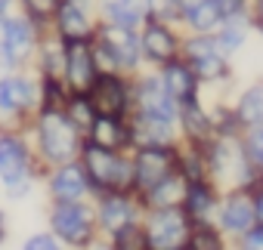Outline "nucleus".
Listing matches in <instances>:
<instances>
[{
	"instance_id": "obj_1",
	"label": "nucleus",
	"mask_w": 263,
	"mask_h": 250,
	"mask_svg": "<svg viewBox=\"0 0 263 250\" xmlns=\"http://www.w3.org/2000/svg\"><path fill=\"white\" fill-rule=\"evenodd\" d=\"M84 173L90 185L102 192H130L134 189V164L118 158V152L102 145H84Z\"/></svg>"
},
{
	"instance_id": "obj_2",
	"label": "nucleus",
	"mask_w": 263,
	"mask_h": 250,
	"mask_svg": "<svg viewBox=\"0 0 263 250\" xmlns=\"http://www.w3.org/2000/svg\"><path fill=\"white\" fill-rule=\"evenodd\" d=\"M37 139H41V152L53 164L71 161L74 152H78V127L68 120V114L62 108H41Z\"/></svg>"
},
{
	"instance_id": "obj_3",
	"label": "nucleus",
	"mask_w": 263,
	"mask_h": 250,
	"mask_svg": "<svg viewBox=\"0 0 263 250\" xmlns=\"http://www.w3.org/2000/svg\"><path fill=\"white\" fill-rule=\"evenodd\" d=\"M93 62L102 71L137 68V62H140V40L134 37V28H121V25L102 28L99 44L93 47Z\"/></svg>"
},
{
	"instance_id": "obj_4",
	"label": "nucleus",
	"mask_w": 263,
	"mask_h": 250,
	"mask_svg": "<svg viewBox=\"0 0 263 250\" xmlns=\"http://www.w3.org/2000/svg\"><path fill=\"white\" fill-rule=\"evenodd\" d=\"M143 232H146V247L177 250V247H186L189 241V219L177 207H158L149 216V225Z\"/></svg>"
},
{
	"instance_id": "obj_5",
	"label": "nucleus",
	"mask_w": 263,
	"mask_h": 250,
	"mask_svg": "<svg viewBox=\"0 0 263 250\" xmlns=\"http://www.w3.org/2000/svg\"><path fill=\"white\" fill-rule=\"evenodd\" d=\"M34 50V19H4V40H0V68H19Z\"/></svg>"
},
{
	"instance_id": "obj_6",
	"label": "nucleus",
	"mask_w": 263,
	"mask_h": 250,
	"mask_svg": "<svg viewBox=\"0 0 263 250\" xmlns=\"http://www.w3.org/2000/svg\"><path fill=\"white\" fill-rule=\"evenodd\" d=\"M0 179L16 198L28 192V149L19 136L10 133L0 136Z\"/></svg>"
},
{
	"instance_id": "obj_7",
	"label": "nucleus",
	"mask_w": 263,
	"mask_h": 250,
	"mask_svg": "<svg viewBox=\"0 0 263 250\" xmlns=\"http://www.w3.org/2000/svg\"><path fill=\"white\" fill-rule=\"evenodd\" d=\"M174 164H177V155L171 145H146L134 161V189L146 195L152 185H158L174 173Z\"/></svg>"
},
{
	"instance_id": "obj_8",
	"label": "nucleus",
	"mask_w": 263,
	"mask_h": 250,
	"mask_svg": "<svg viewBox=\"0 0 263 250\" xmlns=\"http://www.w3.org/2000/svg\"><path fill=\"white\" fill-rule=\"evenodd\" d=\"M50 222H53L56 238H62L68 244H84L93 232V213L78 201H56Z\"/></svg>"
},
{
	"instance_id": "obj_9",
	"label": "nucleus",
	"mask_w": 263,
	"mask_h": 250,
	"mask_svg": "<svg viewBox=\"0 0 263 250\" xmlns=\"http://www.w3.org/2000/svg\"><path fill=\"white\" fill-rule=\"evenodd\" d=\"M87 99L93 105L96 114H108V117H121L127 111V84L115 74V71H102L93 77Z\"/></svg>"
},
{
	"instance_id": "obj_10",
	"label": "nucleus",
	"mask_w": 263,
	"mask_h": 250,
	"mask_svg": "<svg viewBox=\"0 0 263 250\" xmlns=\"http://www.w3.org/2000/svg\"><path fill=\"white\" fill-rule=\"evenodd\" d=\"M96 62H93V47L90 40H65V77L74 93H87L93 77H96Z\"/></svg>"
},
{
	"instance_id": "obj_11",
	"label": "nucleus",
	"mask_w": 263,
	"mask_h": 250,
	"mask_svg": "<svg viewBox=\"0 0 263 250\" xmlns=\"http://www.w3.org/2000/svg\"><path fill=\"white\" fill-rule=\"evenodd\" d=\"M137 108H140L143 117H152V120H161V123H174V117H177V99L164 90V84L158 77L140 80Z\"/></svg>"
},
{
	"instance_id": "obj_12",
	"label": "nucleus",
	"mask_w": 263,
	"mask_h": 250,
	"mask_svg": "<svg viewBox=\"0 0 263 250\" xmlns=\"http://www.w3.org/2000/svg\"><path fill=\"white\" fill-rule=\"evenodd\" d=\"M186 56H189V68L198 80H220L226 74V59H223L217 40H211V37H192L186 44Z\"/></svg>"
},
{
	"instance_id": "obj_13",
	"label": "nucleus",
	"mask_w": 263,
	"mask_h": 250,
	"mask_svg": "<svg viewBox=\"0 0 263 250\" xmlns=\"http://www.w3.org/2000/svg\"><path fill=\"white\" fill-rule=\"evenodd\" d=\"M56 28L65 40H90L93 34V25H90V16L87 10L78 4V0H59L56 7Z\"/></svg>"
},
{
	"instance_id": "obj_14",
	"label": "nucleus",
	"mask_w": 263,
	"mask_h": 250,
	"mask_svg": "<svg viewBox=\"0 0 263 250\" xmlns=\"http://www.w3.org/2000/svg\"><path fill=\"white\" fill-rule=\"evenodd\" d=\"M140 47L146 50L149 59H155V62H161V65L177 56V37H174V31H171L164 22H158V19H149V22H146V31H143Z\"/></svg>"
},
{
	"instance_id": "obj_15",
	"label": "nucleus",
	"mask_w": 263,
	"mask_h": 250,
	"mask_svg": "<svg viewBox=\"0 0 263 250\" xmlns=\"http://www.w3.org/2000/svg\"><path fill=\"white\" fill-rule=\"evenodd\" d=\"M87 189H90V179H87L84 167L68 164V161L59 164V170H56L53 179H50V192H53L56 201H78Z\"/></svg>"
},
{
	"instance_id": "obj_16",
	"label": "nucleus",
	"mask_w": 263,
	"mask_h": 250,
	"mask_svg": "<svg viewBox=\"0 0 263 250\" xmlns=\"http://www.w3.org/2000/svg\"><path fill=\"white\" fill-rule=\"evenodd\" d=\"M37 93H34V84L13 74V77H4L0 80V108L10 111V114H22L34 105Z\"/></svg>"
},
{
	"instance_id": "obj_17",
	"label": "nucleus",
	"mask_w": 263,
	"mask_h": 250,
	"mask_svg": "<svg viewBox=\"0 0 263 250\" xmlns=\"http://www.w3.org/2000/svg\"><path fill=\"white\" fill-rule=\"evenodd\" d=\"M90 142L93 145H102V149H124L130 142V130L124 127L121 117H108V114H96L93 123H90Z\"/></svg>"
},
{
	"instance_id": "obj_18",
	"label": "nucleus",
	"mask_w": 263,
	"mask_h": 250,
	"mask_svg": "<svg viewBox=\"0 0 263 250\" xmlns=\"http://www.w3.org/2000/svg\"><path fill=\"white\" fill-rule=\"evenodd\" d=\"M220 222L226 232H245L254 225V201L248 192H232L220 210Z\"/></svg>"
},
{
	"instance_id": "obj_19",
	"label": "nucleus",
	"mask_w": 263,
	"mask_h": 250,
	"mask_svg": "<svg viewBox=\"0 0 263 250\" xmlns=\"http://www.w3.org/2000/svg\"><path fill=\"white\" fill-rule=\"evenodd\" d=\"M164 90L177 99V102H186V99H195V84L198 77L192 74L189 65H180V62H164V77H161Z\"/></svg>"
},
{
	"instance_id": "obj_20",
	"label": "nucleus",
	"mask_w": 263,
	"mask_h": 250,
	"mask_svg": "<svg viewBox=\"0 0 263 250\" xmlns=\"http://www.w3.org/2000/svg\"><path fill=\"white\" fill-rule=\"evenodd\" d=\"M134 204H130L127 198H124V192H111V195H105L102 198V204H99V222L108 228V232H118V228H124L127 222H134Z\"/></svg>"
},
{
	"instance_id": "obj_21",
	"label": "nucleus",
	"mask_w": 263,
	"mask_h": 250,
	"mask_svg": "<svg viewBox=\"0 0 263 250\" xmlns=\"http://www.w3.org/2000/svg\"><path fill=\"white\" fill-rule=\"evenodd\" d=\"M180 16L198 31H211L220 22V13H217L214 0H180Z\"/></svg>"
},
{
	"instance_id": "obj_22",
	"label": "nucleus",
	"mask_w": 263,
	"mask_h": 250,
	"mask_svg": "<svg viewBox=\"0 0 263 250\" xmlns=\"http://www.w3.org/2000/svg\"><path fill=\"white\" fill-rule=\"evenodd\" d=\"M105 19L121 28H137L143 19V4L140 0H108L105 4Z\"/></svg>"
},
{
	"instance_id": "obj_23",
	"label": "nucleus",
	"mask_w": 263,
	"mask_h": 250,
	"mask_svg": "<svg viewBox=\"0 0 263 250\" xmlns=\"http://www.w3.org/2000/svg\"><path fill=\"white\" fill-rule=\"evenodd\" d=\"M183 201H186V213H189L192 219H198V222H204V219L211 216V210H214V192H211L204 182H198V179L186 189Z\"/></svg>"
},
{
	"instance_id": "obj_24",
	"label": "nucleus",
	"mask_w": 263,
	"mask_h": 250,
	"mask_svg": "<svg viewBox=\"0 0 263 250\" xmlns=\"http://www.w3.org/2000/svg\"><path fill=\"white\" fill-rule=\"evenodd\" d=\"M235 114L248 127H263V87H251L248 93H241Z\"/></svg>"
},
{
	"instance_id": "obj_25",
	"label": "nucleus",
	"mask_w": 263,
	"mask_h": 250,
	"mask_svg": "<svg viewBox=\"0 0 263 250\" xmlns=\"http://www.w3.org/2000/svg\"><path fill=\"white\" fill-rule=\"evenodd\" d=\"M183 195H186L183 182L171 173L167 179H161L158 185H152V189L146 192V201H149V204H155V207H174L177 201H183Z\"/></svg>"
},
{
	"instance_id": "obj_26",
	"label": "nucleus",
	"mask_w": 263,
	"mask_h": 250,
	"mask_svg": "<svg viewBox=\"0 0 263 250\" xmlns=\"http://www.w3.org/2000/svg\"><path fill=\"white\" fill-rule=\"evenodd\" d=\"M180 117H183V127L192 139H204V133L211 130V120H208V114L201 111V105L195 99L180 102Z\"/></svg>"
},
{
	"instance_id": "obj_27",
	"label": "nucleus",
	"mask_w": 263,
	"mask_h": 250,
	"mask_svg": "<svg viewBox=\"0 0 263 250\" xmlns=\"http://www.w3.org/2000/svg\"><path fill=\"white\" fill-rule=\"evenodd\" d=\"M65 114H68V120L78 127V133H81V130H90V123H93V117H96V111H93L87 93H74V96L65 102Z\"/></svg>"
},
{
	"instance_id": "obj_28",
	"label": "nucleus",
	"mask_w": 263,
	"mask_h": 250,
	"mask_svg": "<svg viewBox=\"0 0 263 250\" xmlns=\"http://www.w3.org/2000/svg\"><path fill=\"white\" fill-rule=\"evenodd\" d=\"M146 10L152 19L171 22V19H180V0H146Z\"/></svg>"
},
{
	"instance_id": "obj_29",
	"label": "nucleus",
	"mask_w": 263,
	"mask_h": 250,
	"mask_svg": "<svg viewBox=\"0 0 263 250\" xmlns=\"http://www.w3.org/2000/svg\"><path fill=\"white\" fill-rule=\"evenodd\" d=\"M115 235V247H146V232L143 228H137L134 222H127L124 228H118V232H111Z\"/></svg>"
},
{
	"instance_id": "obj_30",
	"label": "nucleus",
	"mask_w": 263,
	"mask_h": 250,
	"mask_svg": "<svg viewBox=\"0 0 263 250\" xmlns=\"http://www.w3.org/2000/svg\"><path fill=\"white\" fill-rule=\"evenodd\" d=\"M189 238H192V241H186L189 247H211V250L223 247V241L217 238V232H214V228H208L204 222H198V225H195V232H189Z\"/></svg>"
},
{
	"instance_id": "obj_31",
	"label": "nucleus",
	"mask_w": 263,
	"mask_h": 250,
	"mask_svg": "<svg viewBox=\"0 0 263 250\" xmlns=\"http://www.w3.org/2000/svg\"><path fill=\"white\" fill-rule=\"evenodd\" d=\"M22 4H25L28 16H31L34 22H44V19H50V16L56 13L59 0H22Z\"/></svg>"
},
{
	"instance_id": "obj_32",
	"label": "nucleus",
	"mask_w": 263,
	"mask_h": 250,
	"mask_svg": "<svg viewBox=\"0 0 263 250\" xmlns=\"http://www.w3.org/2000/svg\"><path fill=\"white\" fill-rule=\"evenodd\" d=\"M248 161H254L257 167H263V127H254V133L248 136V142L241 145Z\"/></svg>"
},
{
	"instance_id": "obj_33",
	"label": "nucleus",
	"mask_w": 263,
	"mask_h": 250,
	"mask_svg": "<svg viewBox=\"0 0 263 250\" xmlns=\"http://www.w3.org/2000/svg\"><path fill=\"white\" fill-rule=\"evenodd\" d=\"M217 47H220L223 53L238 50V47H241V31H238V28H223V34L217 37Z\"/></svg>"
},
{
	"instance_id": "obj_34",
	"label": "nucleus",
	"mask_w": 263,
	"mask_h": 250,
	"mask_svg": "<svg viewBox=\"0 0 263 250\" xmlns=\"http://www.w3.org/2000/svg\"><path fill=\"white\" fill-rule=\"evenodd\" d=\"M241 247H251V250H263V222H260V225H251V228H245Z\"/></svg>"
},
{
	"instance_id": "obj_35",
	"label": "nucleus",
	"mask_w": 263,
	"mask_h": 250,
	"mask_svg": "<svg viewBox=\"0 0 263 250\" xmlns=\"http://www.w3.org/2000/svg\"><path fill=\"white\" fill-rule=\"evenodd\" d=\"M25 247H28V250H56L59 241H56L53 235H34V238L25 241Z\"/></svg>"
},
{
	"instance_id": "obj_36",
	"label": "nucleus",
	"mask_w": 263,
	"mask_h": 250,
	"mask_svg": "<svg viewBox=\"0 0 263 250\" xmlns=\"http://www.w3.org/2000/svg\"><path fill=\"white\" fill-rule=\"evenodd\" d=\"M217 4V13H220V19H232L238 10H241V4L245 0H214Z\"/></svg>"
},
{
	"instance_id": "obj_37",
	"label": "nucleus",
	"mask_w": 263,
	"mask_h": 250,
	"mask_svg": "<svg viewBox=\"0 0 263 250\" xmlns=\"http://www.w3.org/2000/svg\"><path fill=\"white\" fill-rule=\"evenodd\" d=\"M251 201H254V219H257V222H263V185H260V192H257Z\"/></svg>"
},
{
	"instance_id": "obj_38",
	"label": "nucleus",
	"mask_w": 263,
	"mask_h": 250,
	"mask_svg": "<svg viewBox=\"0 0 263 250\" xmlns=\"http://www.w3.org/2000/svg\"><path fill=\"white\" fill-rule=\"evenodd\" d=\"M254 25L263 31V0H257V10H254Z\"/></svg>"
},
{
	"instance_id": "obj_39",
	"label": "nucleus",
	"mask_w": 263,
	"mask_h": 250,
	"mask_svg": "<svg viewBox=\"0 0 263 250\" xmlns=\"http://www.w3.org/2000/svg\"><path fill=\"white\" fill-rule=\"evenodd\" d=\"M7 238V228H4V213H0V241Z\"/></svg>"
},
{
	"instance_id": "obj_40",
	"label": "nucleus",
	"mask_w": 263,
	"mask_h": 250,
	"mask_svg": "<svg viewBox=\"0 0 263 250\" xmlns=\"http://www.w3.org/2000/svg\"><path fill=\"white\" fill-rule=\"evenodd\" d=\"M7 7H10V0H0V13H7Z\"/></svg>"
}]
</instances>
